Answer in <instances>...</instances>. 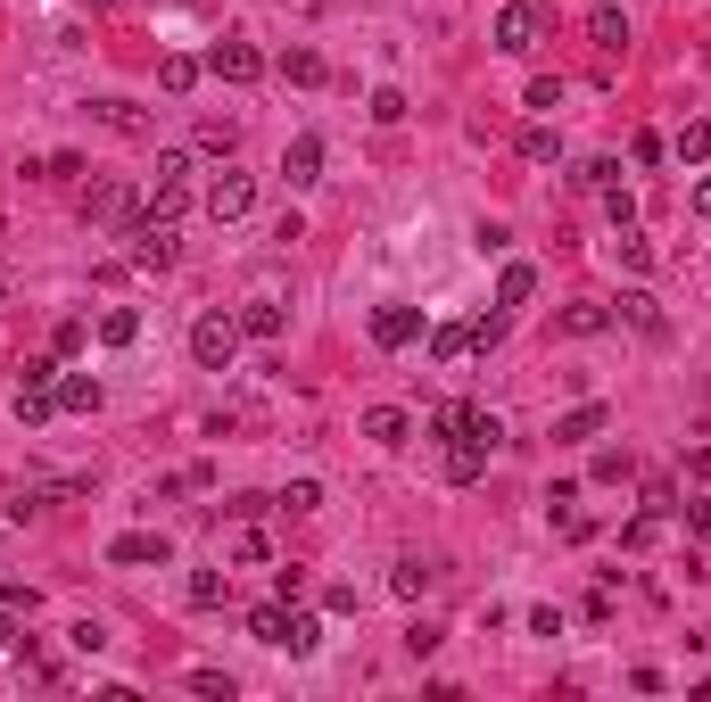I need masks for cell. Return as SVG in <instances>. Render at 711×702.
Here are the masks:
<instances>
[{
	"instance_id": "6da1fadb",
	"label": "cell",
	"mask_w": 711,
	"mask_h": 702,
	"mask_svg": "<svg viewBox=\"0 0 711 702\" xmlns=\"http://www.w3.org/2000/svg\"><path fill=\"white\" fill-rule=\"evenodd\" d=\"M232 355H241V315L207 306V315L190 323V364L199 372H232Z\"/></svg>"
},
{
	"instance_id": "7a4b0ae2",
	"label": "cell",
	"mask_w": 711,
	"mask_h": 702,
	"mask_svg": "<svg viewBox=\"0 0 711 702\" xmlns=\"http://www.w3.org/2000/svg\"><path fill=\"white\" fill-rule=\"evenodd\" d=\"M546 25H555V0H505V9H497V50L529 58L546 42Z\"/></svg>"
},
{
	"instance_id": "3957f363",
	"label": "cell",
	"mask_w": 711,
	"mask_h": 702,
	"mask_svg": "<svg viewBox=\"0 0 711 702\" xmlns=\"http://www.w3.org/2000/svg\"><path fill=\"white\" fill-rule=\"evenodd\" d=\"M413 339H431V315L422 306H406V297H389V306H373V348H413Z\"/></svg>"
},
{
	"instance_id": "277c9868",
	"label": "cell",
	"mask_w": 711,
	"mask_h": 702,
	"mask_svg": "<svg viewBox=\"0 0 711 702\" xmlns=\"http://www.w3.org/2000/svg\"><path fill=\"white\" fill-rule=\"evenodd\" d=\"M174 257H183L174 223H158V215H132V273H166Z\"/></svg>"
},
{
	"instance_id": "5b68a950",
	"label": "cell",
	"mask_w": 711,
	"mask_h": 702,
	"mask_svg": "<svg viewBox=\"0 0 711 702\" xmlns=\"http://www.w3.org/2000/svg\"><path fill=\"white\" fill-rule=\"evenodd\" d=\"M108 562L116 571H166L174 546H166V529H125V537H108Z\"/></svg>"
},
{
	"instance_id": "8992f818",
	"label": "cell",
	"mask_w": 711,
	"mask_h": 702,
	"mask_svg": "<svg viewBox=\"0 0 711 702\" xmlns=\"http://www.w3.org/2000/svg\"><path fill=\"white\" fill-rule=\"evenodd\" d=\"M207 74H215V83H257L265 50H257V42H215V50H207Z\"/></svg>"
},
{
	"instance_id": "52a82bcc",
	"label": "cell",
	"mask_w": 711,
	"mask_h": 702,
	"mask_svg": "<svg viewBox=\"0 0 711 702\" xmlns=\"http://www.w3.org/2000/svg\"><path fill=\"white\" fill-rule=\"evenodd\" d=\"M248 207H257V183H248V174H215V183H207V215H215V223H241L248 215Z\"/></svg>"
},
{
	"instance_id": "ba28073f",
	"label": "cell",
	"mask_w": 711,
	"mask_h": 702,
	"mask_svg": "<svg viewBox=\"0 0 711 702\" xmlns=\"http://www.w3.org/2000/svg\"><path fill=\"white\" fill-rule=\"evenodd\" d=\"M488 455H497V446H480V438H439V471H447L455 488L488 480Z\"/></svg>"
},
{
	"instance_id": "9c48e42d",
	"label": "cell",
	"mask_w": 711,
	"mask_h": 702,
	"mask_svg": "<svg viewBox=\"0 0 711 702\" xmlns=\"http://www.w3.org/2000/svg\"><path fill=\"white\" fill-rule=\"evenodd\" d=\"M281 183H290V190L323 183V132H299V141L281 149Z\"/></svg>"
},
{
	"instance_id": "30bf717a",
	"label": "cell",
	"mask_w": 711,
	"mask_h": 702,
	"mask_svg": "<svg viewBox=\"0 0 711 702\" xmlns=\"http://www.w3.org/2000/svg\"><path fill=\"white\" fill-rule=\"evenodd\" d=\"M604 422H613V406H571V413H555V446H587V438H604Z\"/></svg>"
},
{
	"instance_id": "8fae6325",
	"label": "cell",
	"mask_w": 711,
	"mask_h": 702,
	"mask_svg": "<svg viewBox=\"0 0 711 702\" xmlns=\"http://www.w3.org/2000/svg\"><path fill=\"white\" fill-rule=\"evenodd\" d=\"M83 223H132L125 183H92V190H83Z\"/></svg>"
},
{
	"instance_id": "7c38bea8",
	"label": "cell",
	"mask_w": 711,
	"mask_h": 702,
	"mask_svg": "<svg viewBox=\"0 0 711 702\" xmlns=\"http://www.w3.org/2000/svg\"><path fill=\"white\" fill-rule=\"evenodd\" d=\"M587 42H596L604 58H620V50H629V17H620L613 0H596V17H587Z\"/></svg>"
},
{
	"instance_id": "4fadbf2b",
	"label": "cell",
	"mask_w": 711,
	"mask_h": 702,
	"mask_svg": "<svg viewBox=\"0 0 711 702\" xmlns=\"http://www.w3.org/2000/svg\"><path fill=\"white\" fill-rule=\"evenodd\" d=\"M431 355L439 364H464V355H480V331L471 323H431Z\"/></svg>"
},
{
	"instance_id": "5bb4252c",
	"label": "cell",
	"mask_w": 711,
	"mask_h": 702,
	"mask_svg": "<svg viewBox=\"0 0 711 702\" xmlns=\"http://www.w3.org/2000/svg\"><path fill=\"white\" fill-rule=\"evenodd\" d=\"M364 438H373V446H406L413 438V413L406 406H373V413H364Z\"/></svg>"
},
{
	"instance_id": "9a60e30c",
	"label": "cell",
	"mask_w": 711,
	"mask_h": 702,
	"mask_svg": "<svg viewBox=\"0 0 711 702\" xmlns=\"http://www.w3.org/2000/svg\"><path fill=\"white\" fill-rule=\"evenodd\" d=\"M613 257H620V273H654V241L637 223H613Z\"/></svg>"
},
{
	"instance_id": "2e32d148",
	"label": "cell",
	"mask_w": 711,
	"mask_h": 702,
	"mask_svg": "<svg viewBox=\"0 0 711 702\" xmlns=\"http://www.w3.org/2000/svg\"><path fill=\"white\" fill-rule=\"evenodd\" d=\"M50 397H58V413H100V381L92 372H58Z\"/></svg>"
},
{
	"instance_id": "e0dca14e",
	"label": "cell",
	"mask_w": 711,
	"mask_h": 702,
	"mask_svg": "<svg viewBox=\"0 0 711 702\" xmlns=\"http://www.w3.org/2000/svg\"><path fill=\"white\" fill-rule=\"evenodd\" d=\"M315 645H323V620H315V611H299V604H290V629H281V653H290V662H306Z\"/></svg>"
},
{
	"instance_id": "ac0fdd59",
	"label": "cell",
	"mask_w": 711,
	"mask_h": 702,
	"mask_svg": "<svg viewBox=\"0 0 711 702\" xmlns=\"http://www.w3.org/2000/svg\"><path fill=\"white\" fill-rule=\"evenodd\" d=\"M529 297H538V265H505V273H497V306H529Z\"/></svg>"
},
{
	"instance_id": "d6986e66",
	"label": "cell",
	"mask_w": 711,
	"mask_h": 702,
	"mask_svg": "<svg viewBox=\"0 0 711 702\" xmlns=\"http://www.w3.org/2000/svg\"><path fill=\"white\" fill-rule=\"evenodd\" d=\"M241 339H281V297H248L241 306Z\"/></svg>"
},
{
	"instance_id": "ffe728a7",
	"label": "cell",
	"mask_w": 711,
	"mask_h": 702,
	"mask_svg": "<svg viewBox=\"0 0 711 702\" xmlns=\"http://www.w3.org/2000/svg\"><path fill=\"white\" fill-rule=\"evenodd\" d=\"M620 323H637L645 339H662V331H671V323H662V306H654L645 290H620Z\"/></svg>"
},
{
	"instance_id": "44dd1931",
	"label": "cell",
	"mask_w": 711,
	"mask_h": 702,
	"mask_svg": "<svg viewBox=\"0 0 711 702\" xmlns=\"http://www.w3.org/2000/svg\"><path fill=\"white\" fill-rule=\"evenodd\" d=\"M281 629H290V604H281V595L248 611V636H257V645H273V653H281Z\"/></svg>"
},
{
	"instance_id": "7402d4cb",
	"label": "cell",
	"mask_w": 711,
	"mask_h": 702,
	"mask_svg": "<svg viewBox=\"0 0 711 702\" xmlns=\"http://www.w3.org/2000/svg\"><path fill=\"white\" fill-rule=\"evenodd\" d=\"M199 74H207V58H190V50H174V58H166V67H158V83H166V92H174V100H183V92H190V83H199Z\"/></svg>"
},
{
	"instance_id": "603a6c76",
	"label": "cell",
	"mask_w": 711,
	"mask_h": 702,
	"mask_svg": "<svg viewBox=\"0 0 711 702\" xmlns=\"http://www.w3.org/2000/svg\"><path fill=\"white\" fill-rule=\"evenodd\" d=\"M555 157H562V132L555 125H529L522 132V166H555Z\"/></svg>"
},
{
	"instance_id": "cb8c5ba5",
	"label": "cell",
	"mask_w": 711,
	"mask_h": 702,
	"mask_svg": "<svg viewBox=\"0 0 711 702\" xmlns=\"http://www.w3.org/2000/svg\"><path fill=\"white\" fill-rule=\"evenodd\" d=\"M190 207V183H150V207H141V215H158V223H174Z\"/></svg>"
},
{
	"instance_id": "d4e9b609",
	"label": "cell",
	"mask_w": 711,
	"mask_h": 702,
	"mask_svg": "<svg viewBox=\"0 0 711 702\" xmlns=\"http://www.w3.org/2000/svg\"><path fill=\"white\" fill-rule=\"evenodd\" d=\"M199 149H207V157H232V149H241V125H232V116H207V125H199Z\"/></svg>"
},
{
	"instance_id": "484cf974",
	"label": "cell",
	"mask_w": 711,
	"mask_h": 702,
	"mask_svg": "<svg viewBox=\"0 0 711 702\" xmlns=\"http://www.w3.org/2000/svg\"><path fill=\"white\" fill-rule=\"evenodd\" d=\"M620 480H637V455L629 446H604L596 455V488H620Z\"/></svg>"
},
{
	"instance_id": "4316f807",
	"label": "cell",
	"mask_w": 711,
	"mask_h": 702,
	"mask_svg": "<svg viewBox=\"0 0 711 702\" xmlns=\"http://www.w3.org/2000/svg\"><path fill=\"white\" fill-rule=\"evenodd\" d=\"M273 513H323V480H290L273 496Z\"/></svg>"
},
{
	"instance_id": "83f0119b",
	"label": "cell",
	"mask_w": 711,
	"mask_h": 702,
	"mask_svg": "<svg viewBox=\"0 0 711 702\" xmlns=\"http://www.w3.org/2000/svg\"><path fill=\"white\" fill-rule=\"evenodd\" d=\"M100 339H108V348H132V339H141V315H132V306H108V315H100Z\"/></svg>"
},
{
	"instance_id": "f1b7e54d",
	"label": "cell",
	"mask_w": 711,
	"mask_h": 702,
	"mask_svg": "<svg viewBox=\"0 0 711 702\" xmlns=\"http://www.w3.org/2000/svg\"><path fill=\"white\" fill-rule=\"evenodd\" d=\"M364 116H373V125H406V92H397V83H381V92L364 100Z\"/></svg>"
},
{
	"instance_id": "f546056e",
	"label": "cell",
	"mask_w": 711,
	"mask_h": 702,
	"mask_svg": "<svg viewBox=\"0 0 711 702\" xmlns=\"http://www.w3.org/2000/svg\"><path fill=\"white\" fill-rule=\"evenodd\" d=\"M100 125L108 132H150V116L132 108V100H100Z\"/></svg>"
},
{
	"instance_id": "4dcf8cb0",
	"label": "cell",
	"mask_w": 711,
	"mask_h": 702,
	"mask_svg": "<svg viewBox=\"0 0 711 702\" xmlns=\"http://www.w3.org/2000/svg\"><path fill=\"white\" fill-rule=\"evenodd\" d=\"M50 413H58V397H50V388H18V422H25V430H42Z\"/></svg>"
},
{
	"instance_id": "1f68e13d",
	"label": "cell",
	"mask_w": 711,
	"mask_h": 702,
	"mask_svg": "<svg viewBox=\"0 0 711 702\" xmlns=\"http://www.w3.org/2000/svg\"><path fill=\"white\" fill-rule=\"evenodd\" d=\"M232 562H273V546H265L257 520H241V529H232Z\"/></svg>"
},
{
	"instance_id": "d6a6232c",
	"label": "cell",
	"mask_w": 711,
	"mask_h": 702,
	"mask_svg": "<svg viewBox=\"0 0 711 702\" xmlns=\"http://www.w3.org/2000/svg\"><path fill=\"white\" fill-rule=\"evenodd\" d=\"M678 166H703V157H711V125H678Z\"/></svg>"
},
{
	"instance_id": "836d02e7",
	"label": "cell",
	"mask_w": 711,
	"mask_h": 702,
	"mask_svg": "<svg viewBox=\"0 0 711 702\" xmlns=\"http://www.w3.org/2000/svg\"><path fill=\"white\" fill-rule=\"evenodd\" d=\"M25 620H34V611H9V604H0V653H34V636H25Z\"/></svg>"
},
{
	"instance_id": "e575fe53",
	"label": "cell",
	"mask_w": 711,
	"mask_h": 702,
	"mask_svg": "<svg viewBox=\"0 0 711 702\" xmlns=\"http://www.w3.org/2000/svg\"><path fill=\"white\" fill-rule=\"evenodd\" d=\"M422 587H431L422 562H397V571H389V595H406V604H422Z\"/></svg>"
},
{
	"instance_id": "d590c367",
	"label": "cell",
	"mask_w": 711,
	"mask_h": 702,
	"mask_svg": "<svg viewBox=\"0 0 711 702\" xmlns=\"http://www.w3.org/2000/svg\"><path fill=\"white\" fill-rule=\"evenodd\" d=\"M571 183H580V190H613L620 166H613V157H580V174H571Z\"/></svg>"
},
{
	"instance_id": "8d00e7d4",
	"label": "cell",
	"mask_w": 711,
	"mask_h": 702,
	"mask_svg": "<svg viewBox=\"0 0 711 702\" xmlns=\"http://www.w3.org/2000/svg\"><path fill=\"white\" fill-rule=\"evenodd\" d=\"M224 595H232V578H215V571H199V578H190V604H199V611H215Z\"/></svg>"
},
{
	"instance_id": "74e56055",
	"label": "cell",
	"mask_w": 711,
	"mask_h": 702,
	"mask_svg": "<svg viewBox=\"0 0 711 702\" xmlns=\"http://www.w3.org/2000/svg\"><path fill=\"white\" fill-rule=\"evenodd\" d=\"M281 74H290V83H323V58L315 50H281Z\"/></svg>"
},
{
	"instance_id": "f35d334b",
	"label": "cell",
	"mask_w": 711,
	"mask_h": 702,
	"mask_svg": "<svg viewBox=\"0 0 711 702\" xmlns=\"http://www.w3.org/2000/svg\"><path fill=\"white\" fill-rule=\"evenodd\" d=\"M604 323H613V315H604V306H571V315H562V331H571V339H596Z\"/></svg>"
},
{
	"instance_id": "ab89813d",
	"label": "cell",
	"mask_w": 711,
	"mask_h": 702,
	"mask_svg": "<svg viewBox=\"0 0 711 702\" xmlns=\"http://www.w3.org/2000/svg\"><path fill=\"white\" fill-rule=\"evenodd\" d=\"M654 529H662V513H637L629 529H620V546H629V554H645V546H654Z\"/></svg>"
},
{
	"instance_id": "60d3db41",
	"label": "cell",
	"mask_w": 711,
	"mask_h": 702,
	"mask_svg": "<svg viewBox=\"0 0 711 702\" xmlns=\"http://www.w3.org/2000/svg\"><path fill=\"white\" fill-rule=\"evenodd\" d=\"M190 694H207V702H232V678H224V669H190Z\"/></svg>"
},
{
	"instance_id": "b9f144b4",
	"label": "cell",
	"mask_w": 711,
	"mask_h": 702,
	"mask_svg": "<svg viewBox=\"0 0 711 702\" xmlns=\"http://www.w3.org/2000/svg\"><path fill=\"white\" fill-rule=\"evenodd\" d=\"M645 513H662V520H678V480H654V488H645Z\"/></svg>"
},
{
	"instance_id": "7bdbcfd3",
	"label": "cell",
	"mask_w": 711,
	"mask_h": 702,
	"mask_svg": "<svg viewBox=\"0 0 711 702\" xmlns=\"http://www.w3.org/2000/svg\"><path fill=\"white\" fill-rule=\"evenodd\" d=\"M471 248H480V257H505L513 232H505V223H480V232H471Z\"/></svg>"
},
{
	"instance_id": "ee69618b",
	"label": "cell",
	"mask_w": 711,
	"mask_h": 702,
	"mask_svg": "<svg viewBox=\"0 0 711 702\" xmlns=\"http://www.w3.org/2000/svg\"><path fill=\"white\" fill-rule=\"evenodd\" d=\"M529 108H562V74H529Z\"/></svg>"
},
{
	"instance_id": "f6af8a7d",
	"label": "cell",
	"mask_w": 711,
	"mask_h": 702,
	"mask_svg": "<svg viewBox=\"0 0 711 702\" xmlns=\"http://www.w3.org/2000/svg\"><path fill=\"white\" fill-rule=\"evenodd\" d=\"M158 183H190V149H158Z\"/></svg>"
},
{
	"instance_id": "bcb514c9",
	"label": "cell",
	"mask_w": 711,
	"mask_h": 702,
	"mask_svg": "<svg viewBox=\"0 0 711 702\" xmlns=\"http://www.w3.org/2000/svg\"><path fill=\"white\" fill-rule=\"evenodd\" d=\"M273 595H281V604H299V595H306V571H299V562H281V571H273Z\"/></svg>"
},
{
	"instance_id": "7dc6e473",
	"label": "cell",
	"mask_w": 711,
	"mask_h": 702,
	"mask_svg": "<svg viewBox=\"0 0 711 702\" xmlns=\"http://www.w3.org/2000/svg\"><path fill=\"white\" fill-rule=\"evenodd\" d=\"M67 645H75V653H100V645H108V629H100V620H75V629H67Z\"/></svg>"
},
{
	"instance_id": "c3c4849f",
	"label": "cell",
	"mask_w": 711,
	"mask_h": 702,
	"mask_svg": "<svg viewBox=\"0 0 711 702\" xmlns=\"http://www.w3.org/2000/svg\"><path fill=\"white\" fill-rule=\"evenodd\" d=\"M678 520H687V529H695V537H703V546H711V496H695V504H678Z\"/></svg>"
},
{
	"instance_id": "681fc988",
	"label": "cell",
	"mask_w": 711,
	"mask_h": 702,
	"mask_svg": "<svg viewBox=\"0 0 711 702\" xmlns=\"http://www.w3.org/2000/svg\"><path fill=\"white\" fill-rule=\"evenodd\" d=\"M662 149H671L662 132H637V141H629V157H637V166H662Z\"/></svg>"
},
{
	"instance_id": "f907efd6",
	"label": "cell",
	"mask_w": 711,
	"mask_h": 702,
	"mask_svg": "<svg viewBox=\"0 0 711 702\" xmlns=\"http://www.w3.org/2000/svg\"><path fill=\"white\" fill-rule=\"evenodd\" d=\"M687 207H695V215H711V174H703V183L687 190Z\"/></svg>"
},
{
	"instance_id": "816d5d0a",
	"label": "cell",
	"mask_w": 711,
	"mask_h": 702,
	"mask_svg": "<svg viewBox=\"0 0 711 702\" xmlns=\"http://www.w3.org/2000/svg\"><path fill=\"white\" fill-rule=\"evenodd\" d=\"M83 9H108V0H83Z\"/></svg>"
},
{
	"instance_id": "f5cc1de1",
	"label": "cell",
	"mask_w": 711,
	"mask_h": 702,
	"mask_svg": "<svg viewBox=\"0 0 711 702\" xmlns=\"http://www.w3.org/2000/svg\"><path fill=\"white\" fill-rule=\"evenodd\" d=\"M0 306H9V297H0Z\"/></svg>"
}]
</instances>
